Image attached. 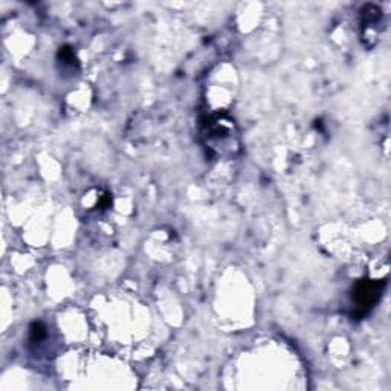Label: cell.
<instances>
[{"label": "cell", "mask_w": 391, "mask_h": 391, "mask_svg": "<svg viewBox=\"0 0 391 391\" xmlns=\"http://www.w3.org/2000/svg\"><path fill=\"white\" fill-rule=\"evenodd\" d=\"M46 326L43 324V323H40V321H35V323H32L31 324V327H29V339L32 341V342H40V341H43L45 338H46Z\"/></svg>", "instance_id": "cell-3"}, {"label": "cell", "mask_w": 391, "mask_h": 391, "mask_svg": "<svg viewBox=\"0 0 391 391\" xmlns=\"http://www.w3.org/2000/svg\"><path fill=\"white\" fill-rule=\"evenodd\" d=\"M58 61L63 66H67L70 69H73V66H78V58L75 57V52L72 51V48H60L58 51Z\"/></svg>", "instance_id": "cell-2"}, {"label": "cell", "mask_w": 391, "mask_h": 391, "mask_svg": "<svg viewBox=\"0 0 391 391\" xmlns=\"http://www.w3.org/2000/svg\"><path fill=\"white\" fill-rule=\"evenodd\" d=\"M385 280H362L356 283L353 289V299L358 306L356 317H364L365 314H368L370 309H373L374 304L379 301Z\"/></svg>", "instance_id": "cell-1"}]
</instances>
